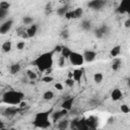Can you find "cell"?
<instances>
[{
  "label": "cell",
  "instance_id": "obj_1",
  "mask_svg": "<svg viewBox=\"0 0 130 130\" xmlns=\"http://www.w3.org/2000/svg\"><path fill=\"white\" fill-rule=\"evenodd\" d=\"M54 50L53 51H49V52H45L41 55H39L34 61L32 64L41 71V72H45L48 70H51L54 64Z\"/></svg>",
  "mask_w": 130,
  "mask_h": 130
},
{
  "label": "cell",
  "instance_id": "obj_2",
  "mask_svg": "<svg viewBox=\"0 0 130 130\" xmlns=\"http://www.w3.org/2000/svg\"><path fill=\"white\" fill-rule=\"evenodd\" d=\"M24 99V94L23 92L19 91V90H7L5 91L2 96H1V102L6 104V105H10V106H17L19 105Z\"/></svg>",
  "mask_w": 130,
  "mask_h": 130
},
{
  "label": "cell",
  "instance_id": "obj_3",
  "mask_svg": "<svg viewBox=\"0 0 130 130\" xmlns=\"http://www.w3.org/2000/svg\"><path fill=\"white\" fill-rule=\"evenodd\" d=\"M50 114L51 112L49 111H44V112H39L35 115V118L32 120V124L35 127L40 128V129H47L51 126V121H50Z\"/></svg>",
  "mask_w": 130,
  "mask_h": 130
},
{
  "label": "cell",
  "instance_id": "obj_4",
  "mask_svg": "<svg viewBox=\"0 0 130 130\" xmlns=\"http://www.w3.org/2000/svg\"><path fill=\"white\" fill-rule=\"evenodd\" d=\"M68 59H69L70 64L73 65V66H81L84 63V59H83L82 54H80L78 52H73L72 51Z\"/></svg>",
  "mask_w": 130,
  "mask_h": 130
},
{
  "label": "cell",
  "instance_id": "obj_5",
  "mask_svg": "<svg viewBox=\"0 0 130 130\" xmlns=\"http://www.w3.org/2000/svg\"><path fill=\"white\" fill-rule=\"evenodd\" d=\"M70 127L73 130H88V127L86 126L85 119H74L73 121L70 122Z\"/></svg>",
  "mask_w": 130,
  "mask_h": 130
},
{
  "label": "cell",
  "instance_id": "obj_6",
  "mask_svg": "<svg viewBox=\"0 0 130 130\" xmlns=\"http://www.w3.org/2000/svg\"><path fill=\"white\" fill-rule=\"evenodd\" d=\"M83 14V9L80 8V7H77L75 8L74 10H69L66 14H65V17L66 18H73V19H77V18H80Z\"/></svg>",
  "mask_w": 130,
  "mask_h": 130
},
{
  "label": "cell",
  "instance_id": "obj_7",
  "mask_svg": "<svg viewBox=\"0 0 130 130\" xmlns=\"http://www.w3.org/2000/svg\"><path fill=\"white\" fill-rule=\"evenodd\" d=\"M109 32H110V28H109V26L106 25V24H104V25L98 27V28L94 30L93 34H94L95 38H98V39H103L104 37H106L107 35H109Z\"/></svg>",
  "mask_w": 130,
  "mask_h": 130
},
{
  "label": "cell",
  "instance_id": "obj_8",
  "mask_svg": "<svg viewBox=\"0 0 130 130\" xmlns=\"http://www.w3.org/2000/svg\"><path fill=\"white\" fill-rule=\"evenodd\" d=\"M87 5L92 10H101L106 5V1H104V0H92V1L88 2Z\"/></svg>",
  "mask_w": 130,
  "mask_h": 130
},
{
  "label": "cell",
  "instance_id": "obj_9",
  "mask_svg": "<svg viewBox=\"0 0 130 130\" xmlns=\"http://www.w3.org/2000/svg\"><path fill=\"white\" fill-rule=\"evenodd\" d=\"M37 31H38V25L36 23H32L25 29V32L22 35V37L25 39L26 38H32L37 35Z\"/></svg>",
  "mask_w": 130,
  "mask_h": 130
},
{
  "label": "cell",
  "instance_id": "obj_10",
  "mask_svg": "<svg viewBox=\"0 0 130 130\" xmlns=\"http://www.w3.org/2000/svg\"><path fill=\"white\" fill-rule=\"evenodd\" d=\"M82 56H83V59H84V62H92L95 60L96 58V52L95 51H92V50H85L83 53H82Z\"/></svg>",
  "mask_w": 130,
  "mask_h": 130
},
{
  "label": "cell",
  "instance_id": "obj_11",
  "mask_svg": "<svg viewBox=\"0 0 130 130\" xmlns=\"http://www.w3.org/2000/svg\"><path fill=\"white\" fill-rule=\"evenodd\" d=\"M13 25V20L12 19H8L6 21H4L3 23L0 24V35H6Z\"/></svg>",
  "mask_w": 130,
  "mask_h": 130
},
{
  "label": "cell",
  "instance_id": "obj_12",
  "mask_svg": "<svg viewBox=\"0 0 130 130\" xmlns=\"http://www.w3.org/2000/svg\"><path fill=\"white\" fill-rule=\"evenodd\" d=\"M73 104H74V98H73V96H68V98H66V99L62 102V104H61V109H63V110H65V111L69 112V111L72 109Z\"/></svg>",
  "mask_w": 130,
  "mask_h": 130
},
{
  "label": "cell",
  "instance_id": "obj_13",
  "mask_svg": "<svg viewBox=\"0 0 130 130\" xmlns=\"http://www.w3.org/2000/svg\"><path fill=\"white\" fill-rule=\"evenodd\" d=\"M67 113H68V112L65 111V110H63V109H61L60 111H56V112H54V113L52 114V121L57 123L59 120L63 119Z\"/></svg>",
  "mask_w": 130,
  "mask_h": 130
},
{
  "label": "cell",
  "instance_id": "obj_14",
  "mask_svg": "<svg viewBox=\"0 0 130 130\" xmlns=\"http://www.w3.org/2000/svg\"><path fill=\"white\" fill-rule=\"evenodd\" d=\"M122 98H123V93H122V91H121L120 88L117 87V88H114V89L112 90V92H111V99H112V101L118 102V101H120Z\"/></svg>",
  "mask_w": 130,
  "mask_h": 130
},
{
  "label": "cell",
  "instance_id": "obj_15",
  "mask_svg": "<svg viewBox=\"0 0 130 130\" xmlns=\"http://www.w3.org/2000/svg\"><path fill=\"white\" fill-rule=\"evenodd\" d=\"M85 123H86V126L88 127V130H94L98 126V120L94 117H89L85 119Z\"/></svg>",
  "mask_w": 130,
  "mask_h": 130
},
{
  "label": "cell",
  "instance_id": "obj_16",
  "mask_svg": "<svg viewBox=\"0 0 130 130\" xmlns=\"http://www.w3.org/2000/svg\"><path fill=\"white\" fill-rule=\"evenodd\" d=\"M18 112V109L15 107V106H11V107H8L6 108L4 111H3V115L6 116V117H13L14 115H16Z\"/></svg>",
  "mask_w": 130,
  "mask_h": 130
},
{
  "label": "cell",
  "instance_id": "obj_17",
  "mask_svg": "<svg viewBox=\"0 0 130 130\" xmlns=\"http://www.w3.org/2000/svg\"><path fill=\"white\" fill-rule=\"evenodd\" d=\"M57 127L59 130H67L69 127H70V121L68 119H61L58 121V124H57Z\"/></svg>",
  "mask_w": 130,
  "mask_h": 130
},
{
  "label": "cell",
  "instance_id": "obj_18",
  "mask_svg": "<svg viewBox=\"0 0 130 130\" xmlns=\"http://www.w3.org/2000/svg\"><path fill=\"white\" fill-rule=\"evenodd\" d=\"M82 75H83V69H75L72 72V78L74 81H77V82L81 80Z\"/></svg>",
  "mask_w": 130,
  "mask_h": 130
},
{
  "label": "cell",
  "instance_id": "obj_19",
  "mask_svg": "<svg viewBox=\"0 0 130 130\" xmlns=\"http://www.w3.org/2000/svg\"><path fill=\"white\" fill-rule=\"evenodd\" d=\"M117 12L118 13H120V14H124V13H126L127 11H128V6H127V2H125V1H122V2H120V4H119V6L117 7Z\"/></svg>",
  "mask_w": 130,
  "mask_h": 130
},
{
  "label": "cell",
  "instance_id": "obj_20",
  "mask_svg": "<svg viewBox=\"0 0 130 130\" xmlns=\"http://www.w3.org/2000/svg\"><path fill=\"white\" fill-rule=\"evenodd\" d=\"M121 53V46L120 45H117V46H114L111 51H110V55L113 57V58H117V56H119Z\"/></svg>",
  "mask_w": 130,
  "mask_h": 130
},
{
  "label": "cell",
  "instance_id": "obj_21",
  "mask_svg": "<svg viewBox=\"0 0 130 130\" xmlns=\"http://www.w3.org/2000/svg\"><path fill=\"white\" fill-rule=\"evenodd\" d=\"M71 52H72V51L70 50L69 47L63 46V47H62V50H61V57H63L64 59H68L69 56H70V54H71Z\"/></svg>",
  "mask_w": 130,
  "mask_h": 130
},
{
  "label": "cell",
  "instance_id": "obj_22",
  "mask_svg": "<svg viewBox=\"0 0 130 130\" xmlns=\"http://www.w3.org/2000/svg\"><path fill=\"white\" fill-rule=\"evenodd\" d=\"M20 69H21V66H20L19 63H13V64H11L10 67H9V71H10L11 74H16V73H18V72L20 71Z\"/></svg>",
  "mask_w": 130,
  "mask_h": 130
},
{
  "label": "cell",
  "instance_id": "obj_23",
  "mask_svg": "<svg viewBox=\"0 0 130 130\" xmlns=\"http://www.w3.org/2000/svg\"><path fill=\"white\" fill-rule=\"evenodd\" d=\"M1 49H2V51H3L4 53H9V52L11 51V49H12V44H11V42H10V41L4 42V43L1 45Z\"/></svg>",
  "mask_w": 130,
  "mask_h": 130
},
{
  "label": "cell",
  "instance_id": "obj_24",
  "mask_svg": "<svg viewBox=\"0 0 130 130\" xmlns=\"http://www.w3.org/2000/svg\"><path fill=\"white\" fill-rule=\"evenodd\" d=\"M121 65H122L121 59H119V58H114L113 63H112V69H113L114 71H117V70H119V68L121 67Z\"/></svg>",
  "mask_w": 130,
  "mask_h": 130
},
{
  "label": "cell",
  "instance_id": "obj_25",
  "mask_svg": "<svg viewBox=\"0 0 130 130\" xmlns=\"http://www.w3.org/2000/svg\"><path fill=\"white\" fill-rule=\"evenodd\" d=\"M80 25H81V28L83 30H89L91 28V21L88 20V19H83L81 21V24Z\"/></svg>",
  "mask_w": 130,
  "mask_h": 130
},
{
  "label": "cell",
  "instance_id": "obj_26",
  "mask_svg": "<svg viewBox=\"0 0 130 130\" xmlns=\"http://www.w3.org/2000/svg\"><path fill=\"white\" fill-rule=\"evenodd\" d=\"M103 79H104V75H103L102 72H96V73L93 74V81L95 83H98V84L101 83L103 81Z\"/></svg>",
  "mask_w": 130,
  "mask_h": 130
},
{
  "label": "cell",
  "instance_id": "obj_27",
  "mask_svg": "<svg viewBox=\"0 0 130 130\" xmlns=\"http://www.w3.org/2000/svg\"><path fill=\"white\" fill-rule=\"evenodd\" d=\"M53 98H54V92L52 90H46L43 93V99L45 101H51L53 100Z\"/></svg>",
  "mask_w": 130,
  "mask_h": 130
},
{
  "label": "cell",
  "instance_id": "obj_28",
  "mask_svg": "<svg viewBox=\"0 0 130 130\" xmlns=\"http://www.w3.org/2000/svg\"><path fill=\"white\" fill-rule=\"evenodd\" d=\"M68 7L67 6H63V7H60L57 9V14L59 16H65V14L68 12Z\"/></svg>",
  "mask_w": 130,
  "mask_h": 130
},
{
  "label": "cell",
  "instance_id": "obj_29",
  "mask_svg": "<svg viewBox=\"0 0 130 130\" xmlns=\"http://www.w3.org/2000/svg\"><path fill=\"white\" fill-rule=\"evenodd\" d=\"M22 21H23L24 25H28V26H29L30 24L34 23V18L30 17V16H24L23 19H22Z\"/></svg>",
  "mask_w": 130,
  "mask_h": 130
},
{
  "label": "cell",
  "instance_id": "obj_30",
  "mask_svg": "<svg viewBox=\"0 0 130 130\" xmlns=\"http://www.w3.org/2000/svg\"><path fill=\"white\" fill-rule=\"evenodd\" d=\"M26 75H27V77H28L29 80H36V79L38 78L37 73H35V72L31 71V70H27V71H26Z\"/></svg>",
  "mask_w": 130,
  "mask_h": 130
},
{
  "label": "cell",
  "instance_id": "obj_31",
  "mask_svg": "<svg viewBox=\"0 0 130 130\" xmlns=\"http://www.w3.org/2000/svg\"><path fill=\"white\" fill-rule=\"evenodd\" d=\"M0 8H2V9H4V10H7V11H8V9L10 8V3L7 2V1H1V2H0Z\"/></svg>",
  "mask_w": 130,
  "mask_h": 130
},
{
  "label": "cell",
  "instance_id": "obj_32",
  "mask_svg": "<svg viewBox=\"0 0 130 130\" xmlns=\"http://www.w3.org/2000/svg\"><path fill=\"white\" fill-rule=\"evenodd\" d=\"M120 109H121L122 113H124V114H128V113L130 112V108H129V106H128V105H126V104L121 105Z\"/></svg>",
  "mask_w": 130,
  "mask_h": 130
},
{
  "label": "cell",
  "instance_id": "obj_33",
  "mask_svg": "<svg viewBox=\"0 0 130 130\" xmlns=\"http://www.w3.org/2000/svg\"><path fill=\"white\" fill-rule=\"evenodd\" d=\"M74 83H75V81L73 80V78H67L65 80V84L67 86H69V87H73L74 86Z\"/></svg>",
  "mask_w": 130,
  "mask_h": 130
},
{
  "label": "cell",
  "instance_id": "obj_34",
  "mask_svg": "<svg viewBox=\"0 0 130 130\" xmlns=\"http://www.w3.org/2000/svg\"><path fill=\"white\" fill-rule=\"evenodd\" d=\"M24 46H25V42H24V41H20V42L17 43V45H16V49L19 50V51H21L22 49H24Z\"/></svg>",
  "mask_w": 130,
  "mask_h": 130
},
{
  "label": "cell",
  "instance_id": "obj_35",
  "mask_svg": "<svg viewBox=\"0 0 130 130\" xmlns=\"http://www.w3.org/2000/svg\"><path fill=\"white\" fill-rule=\"evenodd\" d=\"M54 80V78L52 77V76H50V75H46V76H44L43 78H42V81H44V82H52Z\"/></svg>",
  "mask_w": 130,
  "mask_h": 130
},
{
  "label": "cell",
  "instance_id": "obj_36",
  "mask_svg": "<svg viewBox=\"0 0 130 130\" xmlns=\"http://www.w3.org/2000/svg\"><path fill=\"white\" fill-rule=\"evenodd\" d=\"M7 13H8V11H7V10H4V9L0 8V20L4 19V18L6 17V15H7Z\"/></svg>",
  "mask_w": 130,
  "mask_h": 130
},
{
  "label": "cell",
  "instance_id": "obj_37",
  "mask_svg": "<svg viewBox=\"0 0 130 130\" xmlns=\"http://www.w3.org/2000/svg\"><path fill=\"white\" fill-rule=\"evenodd\" d=\"M61 36H62L63 39H68V37H69V32H68V30H67V29L62 30V31H61Z\"/></svg>",
  "mask_w": 130,
  "mask_h": 130
},
{
  "label": "cell",
  "instance_id": "obj_38",
  "mask_svg": "<svg viewBox=\"0 0 130 130\" xmlns=\"http://www.w3.org/2000/svg\"><path fill=\"white\" fill-rule=\"evenodd\" d=\"M55 88H57L58 90H62L63 89V85L60 82H57V83H55Z\"/></svg>",
  "mask_w": 130,
  "mask_h": 130
},
{
  "label": "cell",
  "instance_id": "obj_39",
  "mask_svg": "<svg viewBox=\"0 0 130 130\" xmlns=\"http://www.w3.org/2000/svg\"><path fill=\"white\" fill-rule=\"evenodd\" d=\"M61 50H62V46L58 45V46H56V47H55L54 52H60V53H61Z\"/></svg>",
  "mask_w": 130,
  "mask_h": 130
},
{
  "label": "cell",
  "instance_id": "obj_40",
  "mask_svg": "<svg viewBox=\"0 0 130 130\" xmlns=\"http://www.w3.org/2000/svg\"><path fill=\"white\" fill-rule=\"evenodd\" d=\"M124 25H125V27H129L130 26V19L129 18L124 22Z\"/></svg>",
  "mask_w": 130,
  "mask_h": 130
},
{
  "label": "cell",
  "instance_id": "obj_41",
  "mask_svg": "<svg viewBox=\"0 0 130 130\" xmlns=\"http://www.w3.org/2000/svg\"><path fill=\"white\" fill-rule=\"evenodd\" d=\"M3 128H5V124H4V122L0 121V130L3 129Z\"/></svg>",
  "mask_w": 130,
  "mask_h": 130
},
{
  "label": "cell",
  "instance_id": "obj_42",
  "mask_svg": "<svg viewBox=\"0 0 130 130\" xmlns=\"http://www.w3.org/2000/svg\"><path fill=\"white\" fill-rule=\"evenodd\" d=\"M8 130H16V128H9Z\"/></svg>",
  "mask_w": 130,
  "mask_h": 130
},
{
  "label": "cell",
  "instance_id": "obj_43",
  "mask_svg": "<svg viewBox=\"0 0 130 130\" xmlns=\"http://www.w3.org/2000/svg\"><path fill=\"white\" fill-rule=\"evenodd\" d=\"M0 104H1V96H0Z\"/></svg>",
  "mask_w": 130,
  "mask_h": 130
},
{
  "label": "cell",
  "instance_id": "obj_44",
  "mask_svg": "<svg viewBox=\"0 0 130 130\" xmlns=\"http://www.w3.org/2000/svg\"><path fill=\"white\" fill-rule=\"evenodd\" d=\"M0 73H1V71H0Z\"/></svg>",
  "mask_w": 130,
  "mask_h": 130
}]
</instances>
